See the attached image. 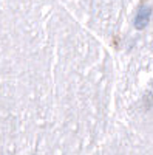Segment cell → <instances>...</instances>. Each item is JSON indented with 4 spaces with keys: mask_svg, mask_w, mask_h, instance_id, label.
I'll return each mask as SVG.
<instances>
[{
    "mask_svg": "<svg viewBox=\"0 0 153 155\" xmlns=\"http://www.w3.org/2000/svg\"><path fill=\"white\" fill-rule=\"evenodd\" d=\"M62 0H0V153H102L114 58Z\"/></svg>",
    "mask_w": 153,
    "mask_h": 155,
    "instance_id": "1",
    "label": "cell"
},
{
    "mask_svg": "<svg viewBox=\"0 0 153 155\" xmlns=\"http://www.w3.org/2000/svg\"><path fill=\"white\" fill-rule=\"evenodd\" d=\"M113 124L104 153H153V0H141L116 42Z\"/></svg>",
    "mask_w": 153,
    "mask_h": 155,
    "instance_id": "2",
    "label": "cell"
},
{
    "mask_svg": "<svg viewBox=\"0 0 153 155\" xmlns=\"http://www.w3.org/2000/svg\"><path fill=\"white\" fill-rule=\"evenodd\" d=\"M107 45H116L141 0H62Z\"/></svg>",
    "mask_w": 153,
    "mask_h": 155,
    "instance_id": "3",
    "label": "cell"
}]
</instances>
